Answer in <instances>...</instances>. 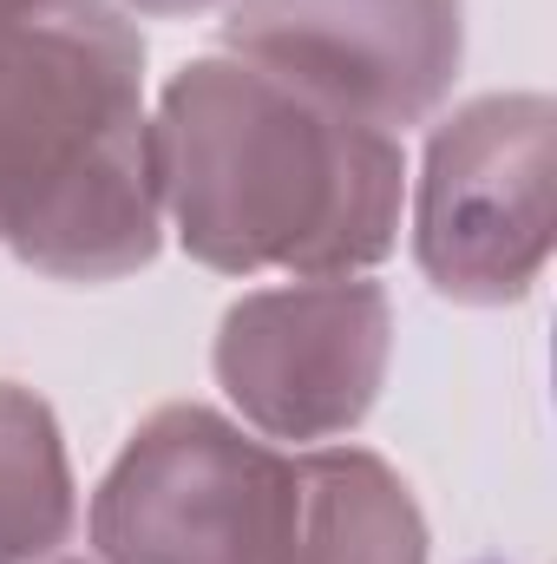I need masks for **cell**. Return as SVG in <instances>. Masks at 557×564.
<instances>
[{
	"label": "cell",
	"mask_w": 557,
	"mask_h": 564,
	"mask_svg": "<svg viewBox=\"0 0 557 564\" xmlns=\"http://www.w3.org/2000/svg\"><path fill=\"white\" fill-rule=\"evenodd\" d=\"M125 7L157 13V20H184V13H204V7H217V0H125Z\"/></svg>",
	"instance_id": "9"
},
{
	"label": "cell",
	"mask_w": 557,
	"mask_h": 564,
	"mask_svg": "<svg viewBox=\"0 0 557 564\" xmlns=\"http://www.w3.org/2000/svg\"><path fill=\"white\" fill-rule=\"evenodd\" d=\"M394 361V302L368 276H308L223 308L210 368L263 440H341L374 414Z\"/></svg>",
	"instance_id": "5"
},
{
	"label": "cell",
	"mask_w": 557,
	"mask_h": 564,
	"mask_svg": "<svg viewBox=\"0 0 557 564\" xmlns=\"http://www.w3.org/2000/svg\"><path fill=\"white\" fill-rule=\"evenodd\" d=\"M0 250L59 282L164 250L144 40L112 0H0Z\"/></svg>",
	"instance_id": "2"
},
{
	"label": "cell",
	"mask_w": 557,
	"mask_h": 564,
	"mask_svg": "<svg viewBox=\"0 0 557 564\" xmlns=\"http://www.w3.org/2000/svg\"><path fill=\"white\" fill-rule=\"evenodd\" d=\"M551 139L545 93H485L433 126L414 197L419 276L446 302L505 308L551 263Z\"/></svg>",
	"instance_id": "4"
},
{
	"label": "cell",
	"mask_w": 557,
	"mask_h": 564,
	"mask_svg": "<svg viewBox=\"0 0 557 564\" xmlns=\"http://www.w3.org/2000/svg\"><path fill=\"white\" fill-rule=\"evenodd\" d=\"M295 459L204 401H171L119 446L92 492L106 564H282Z\"/></svg>",
	"instance_id": "3"
},
{
	"label": "cell",
	"mask_w": 557,
	"mask_h": 564,
	"mask_svg": "<svg viewBox=\"0 0 557 564\" xmlns=\"http://www.w3.org/2000/svg\"><path fill=\"white\" fill-rule=\"evenodd\" d=\"M282 564H426V519L407 479L368 446L295 459V519Z\"/></svg>",
	"instance_id": "7"
},
{
	"label": "cell",
	"mask_w": 557,
	"mask_h": 564,
	"mask_svg": "<svg viewBox=\"0 0 557 564\" xmlns=\"http://www.w3.org/2000/svg\"><path fill=\"white\" fill-rule=\"evenodd\" d=\"M223 46L381 126H426L466 59V0H230Z\"/></svg>",
	"instance_id": "6"
},
{
	"label": "cell",
	"mask_w": 557,
	"mask_h": 564,
	"mask_svg": "<svg viewBox=\"0 0 557 564\" xmlns=\"http://www.w3.org/2000/svg\"><path fill=\"white\" fill-rule=\"evenodd\" d=\"M79 525V486L53 408L0 381V564L53 558Z\"/></svg>",
	"instance_id": "8"
},
{
	"label": "cell",
	"mask_w": 557,
	"mask_h": 564,
	"mask_svg": "<svg viewBox=\"0 0 557 564\" xmlns=\"http://www.w3.org/2000/svg\"><path fill=\"white\" fill-rule=\"evenodd\" d=\"M151 144L177 243L217 276H361L401 243V139L237 53L171 73Z\"/></svg>",
	"instance_id": "1"
},
{
	"label": "cell",
	"mask_w": 557,
	"mask_h": 564,
	"mask_svg": "<svg viewBox=\"0 0 557 564\" xmlns=\"http://www.w3.org/2000/svg\"><path fill=\"white\" fill-rule=\"evenodd\" d=\"M59 564H86V558H59Z\"/></svg>",
	"instance_id": "10"
}]
</instances>
